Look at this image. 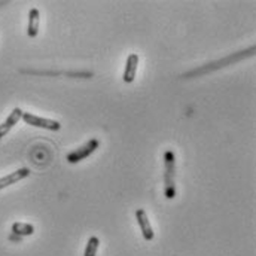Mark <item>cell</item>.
<instances>
[{
    "mask_svg": "<svg viewBox=\"0 0 256 256\" xmlns=\"http://www.w3.org/2000/svg\"><path fill=\"white\" fill-rule=\"evenodd\" d=\"M176 156L172 149L164 152V195L167 200L176 196Z\"/></svg>",
    "mask_w": 256,
    "mask_h": 256,
    "instance_id": "cell-1",
    "label": "cell"
},
{
    "mask_svg": "<svg viewBox=\"0 0 256 256\" xmlns=\"http://www.w3.org/2000/svg\"><path fill=\"white\" fill-rule=\"evenodd\" d=\"M98 146H100L98 138H91V140H88L84 146H80V148L72 150L70 154H67L66 160H67V162H70V164H76V162H79V161L88 158L91 154H94V152L98 149Z\"/></svg>",
    "mask_w": 256,
    "mask_h": 256,
    "instance_id": "cell-2",
    "label": "cell"
},
{
    "mask_svg": "<svg viewBox=\"0 0 256 256\" xmlns=\"http://www.w3.org/2000/svg\"><path fill=\"white\" fill-rule=\"evenodd\" d=\"M21 120L32 126V127L44 128V130H50V131H58L62 130V124L56 120H48V118H40L38 115H33V114H28V112H22V116Z\"/></svg>",
    "mask_w": 256,
    "mask_h": 256,
    "instance_id": "cell-3",
    "label": "cell"
},
{
    "mask_svg": "<svg viewBox=\"0 0 256 256\" xmlns=\"http://www.w3.org/2000/svg\"><path fill=\"white\" fill-rule=\"evenodd\" d=\"M136 219H137V224L140 226V231H142V236L146 242H152L155 234H154V230H152V225L149 222V218H148V213L143 210V208H138L136 212Z\"/></svg>",
    "mask_w": 256,
    "mask_h": 256,
    "instance_id": "cell-4",
    "label": "cell"
},
{
    "mask_svg": "<svg viewBox=\"0 0 256 256\" xmlns=\"http://www.w3.org/2000/svg\"><path fill=\"white\" fill-rule=\"evenodd\" d=\"M28 174H30V170L26 168V167H22V168H18L16 172H12V173L8 174V176L0 178V190L8 188V186L14 185V184H16V182H20V180L28 178Z\"/></svg>",
    "mask_w": 256,
    "mask_h": 256,
    "instance_id": "cell-5",
    "label": "cell"
},
{
    "mask_svg": "<svg viewBox=\"0 0 256 256\" xmlns=\"http://www.w3.org/2000/svg\"><path fill=\"white\" fill-rule=\"evenodd\" d=\"M21 116H22V110H21L20 108H15V109L10 112V115L6 118V121H4L3 124H0V138L4 137L12 128L18 124V121L21 120Z\"/></svg>",
    "mask_w": 256,
    "mask_h": 256,
    "instance_id": "cell-6",
    "label": "cell"
},
{
    "mask_svg": "<svg viewBox=\"0 0 256 256\" xmlns=\"http://www.w3.org/2000/svg\"><path fill=\"white\" fill-rule=\"evenodd\" d=\"M39 26H40V12L38 8H32L28 12V27H27V34L28 38H36L39 33Z\"/></svg>",
    "mask_w": 256,
    "mask_h": 256,
    "instance_id": "cell-7",
    "label": "cell"
},
{
    "mask_svg": "<svg viewBox=\"0 0 256 256\" xmlns=\"http://www.w3.org/2000/svg\"><path fill=\"white\" fill-rule=\"evenodd\" d=\"M137 66H138V56L130 54L127 57V64H126V70H124V76H122L126 84H131L136 79Z\"/></svg>",
    "mask_w": 256,
    "mask_h": 256,
    "instance_id": "cell-8",
    "label": "cell"
},
{
    "mask_svg": "<svg viewBox=\"0 0 256 256\" xmlns=\"http://www.w3.org/2000/svg\"><path fill=\"white\" fill-rule=\"evenodd\" d=\"M12 234L20 236V237H26V236H32L34 234V226L32 224H24V222H15L12 225Z\"/></svg>",
    "mask_w": 256,
    "mask_h": 256,
    "instance_id": "cell-9",
    "label": "cell"
},
{
    "mask_svg": "<svg viewBox=\"0 0 256 256\" xmlns=\"http://www.w3.org/2000/svg\"><path fill=\"white\" fill-rule=\"evenodd\" d=\"M98 246H100V240L97 237H90L88 238V243L85 246V252L84 256H96L97 255V250H98Z\"/></svg>",
    "mask_w": 256,
    "mask_h": 256,
    "instance_id": "cell-10",
    "label": "cell"
},
{
    "mask_svg": "<svg viewBox=\"0 0 256 256\" xmlns=\"http://www.w3.org/2000/svg\"><path fill=\"white\" fill-rule=\"evenodd\" d=\"M9 240H10V242H16V243H20V242L22 240V237L15 236V234H10V236H9Z\"/></svg>",
    "mask_w": 256,
    "mask_h": 256,
    "instance_id": "cell-11",
    "label": "cell"
}]
</instances>
